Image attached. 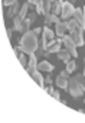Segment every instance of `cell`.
I'll list each match as a JSON object with an SVG mask.
<instances>
[{
  "label": "cell",
  "mask_w": 85,
  "mask_h": 123,
  "mask_svg": "<svg viewBox=\"0 0 85 123\" xmlns=\"http://www.w3.org/2000/svg\"><path fill=\"white\" fill-rule=\"evenodd\" d=\"M28 10H29V2H25L23 3V6L20 7V12L17 13V16L22 19V20H25V18H26V13H28Z\"/></svg>",
  "instance_id": "obj_17"
},
{
  "label": "cell",
  "mask_w": 85,
  "mask_h": 123,
  "mask_svg": "<svg viewBox=\"0 0 85 123\" xmlns=\"http://www.w3.org/2000/svg\"><path fill=\"white\" fill-rule=\"evenodd\" d=\"M19 12H20V7H19V5H17V3H15V5L10 7V10L6 13V16H7V18H13V16H15L16 13H19Z\"/></svg>",
  "instance_id": "obj_20"
},
{
  "label": "cell",
  "mask_w": 85,
  "mask_h": 123,
  "mask_svg": "<svg viewBox=\"0 0 85 123\" xmlns=\"http://www.w3.org/2000/svg\"><path fill=\"white\" fill-rule=\"evenodd\" d=\"M38 45H39V41H38V36H36L35 31H28V32H25V33L22 35L19 48H20L25 54L30 55V54H35V52H36Z\"/></svg>",
  "instance_id": "obj_1"
},
{
  "label": "cell",
  "mask_w": 85,
  "mask_h": 123,
  "mask_svg": "<svg viewBox=\"0 0 85 123\" xmlns=\"http://www.w3.org/2000/svg\"><path fill=\"white\" fill-rule=\"evenodd\" d=\"M52 97H53L55 100H58V101H59V100H61V96H59V91H56V90H55V91L52 93Z\"/></svg>",
  "instance_id": "obj_29"
},
{
  "label": "cell",
  "mask_w": 85,
  "mask_h": 123,
  "mask_svg": "<svg viewBox=\"0 0 85 123\" xmlns=\"http://www.w3.org/2000/svg\"><path fill=\"white\" fill-rule=\"evenodd\" d=\"M62 3H63V0H56V2L52 5V13L53 15L62 13Z\"/></svg>",
  "instance_id": "obj_15"
},
{
  "label": "cell",
  "mask_w": 85,
  "mask_h": 123,
  "mask_svg": "<svg viewBox=\"0 0 85 123\" xmlns=\"http://www.w3.org/2000/svg\"><path fill=\"white\" fill-rule=\"evenodd\" d=\"M78 26H79V23H78L76 19H69V20H66V28H68V31H69L71 33H72Z\"/></svg>",
  "instance_id": "obj_16"
},
{
  "label": "cell",
  "mask_w": 85,
  "mask_h": 123,
  "mask_svg": "<svg viewBox=\"0 0 85 123\" xmlns=\"http://www.w3.org/2000/svg\"><path fill=\"white\" fill-rule=\"evenodd\" d=\"M30 75H32V78H33V80H35V81L38 83V86H39V87L45 88V80H43V77L40 75L39 70H36V71H35V73H32Z\"/></svg>",
  "instance_id": "obj_11"
},
{
  "label": "cell",
  "mask_w": 85,
  "mask_h": 123,
  "mask_svg": "<svg viewBox=\"0 0 85 123\" xmlns=\"http://www.w3.org/2000/svg\"><path fill=\"white\" fill-rule=\"evenodd\" d=\"M38 70L39 71H46V73H52L53 71V65L49 64L48 61H42V62L38 65Z\"/></svg>",
  "instance_id": "obj_12"
},
{
  "label": "cell",
  "mask_w": 85,
  "mask_h": 123,
  "mask_svg": "<svg viewBox=\"0 0 85 123\" xmlns=\"http://www.w3.org/2000/svg\"><path fill=\"white\" fill-rule=\"evenodd\" d=\"M15 3H17V0H3V6H13Z\"/></svg>",
  "instance_id": "obj_27"
},
{
  "label": "cell",
  "mask_w": 85,
  "mask_h": 123,
  "mask_svg": "<svg viewBox=\"0 0 85 123\" xmlns=\"http://www.w3.org/2000/svg\"><path fill=\"white\" fill-rule=\"evenodd\" d=\"M84 104H85V101H84Z\"/></svg>",
  "instance_id": "obj_37"
},
{
  "label": "cell",
  "mask_w": 85,
  "mask_h": 123,
  "mask_svg": "<svg viewBox=\"0 0 85 123\" xmlns=\"http://www.w3.org/2000/svg\"><path fill=\"white\" fill-rule=\"evenodd\" d=\"M19 61H20V64H22V67H28V61H26V56H25V52L23 54H20L19 55Z\"/></svg>",
  "instance_id": "obj_26"
},
{
  "label": "cell",
  "mask_w": 85,
  "mask_h": 123,
  "mask_svg": "<svg viewBox=\"0 0 85 123\" xmlns=\"http://www.w3.org/2000/svg\"><path fill=\"white\" fill-rule=\"evenodd\" d=\"M65 2H69V3H72V5H74V3L76 2V0H65Z\"/></svg>",
  "instance_id": "obj_35"
},
{
  "label": "cell",
  "mask_w": 85,
  "mask_h": 123,
  "mask_svg": "<svg viewBox=\"0 0 85 123\" xmlns=\"http://www.w3.org/2000/svg\"><path fill=\"white\" fill-rule=\"evenodd\" d=\"M68 90L72 97H81L85 91V77H82V74H78L74 78H69Z\"/></svg>",
  "instance_id": "obj_2"
},
{
  "label": "cell",
  "mask_w": 85,
  "mask_h": 123,
  "mask_svg": "<svg viewBox=\"0 0 85 123\" xmlns=\"http://www.w3.org/2000/svg\"><path fill=\"white\" fill-rule=\"evenodd\" d=\"M13 52H15V55L19 58V55H20V54H19V48H17V46H15V48H13Z\"/></svg>",
  "instance_id": "obj_31"
},
{
  "label": "cell",
  "mask_w": 85,
  "mask_h": 123,
  "mask_svg": "<svg viewBox=\"0 0 85 123\" xmlns=\"http://www.w3.org/2000/svg\"><path fill=\"white\" fill-rule=\"evenodd\" d=\"M42 29H43V32H42V33H43L42 38L45 39V45H46L49 41H53V39H55V35H53V32H52L48 26H45V28H42Z\"/></svg>",
  "instance_id": "obj_9"
},
{
  "label": "cell",
  "mask_w": 85,
  "mask_h": 123,
  "mask_svg": "<svg viewBox=\"0 0 85 123\" xmlns=\"http://www.w3.org/2000/svg\"><path fill=\"white\" fill-rule=\"evenodd\" d=\"M82 32H84V29L81 28V26H78L72 33H71V36H72V39H74V42L76 43V46H84V38H82Z\"/></svg>",
  "instance_id": "obj_6"
},
{
  "label": "cell",
  "mask_w": 85,
  "mask_h": 123,
  "mask_svg": "<svg viewBox=\"0 0 85 123\" xmlns=\"http://www.w3.org/2000/svg\"><path fill=\"white\" fill-rule=\"evenodd\" d=\"M35 6H36V13H39V15H43L45 13V6H43L42 0H38Z\"/></svg>",
  "instance_id": "obj_23"
},
{
  "label": "cell",
  "mask_w": 85,
  "mask_h": 123,
  "mask_svg": "<svg viewBox=\"0 0 85 123\" xmlns=\"http://www.w3.org/2000/svg\"><path fill=\"white\" fill-rule=\"evenodd\" d=\"M45 91H46L48 94H51V96H52V93H53L55 90H53V87H52L51 84H48V87H45Z\"/></svg>",
  "instance_id": "obj_28"
},
{
  "label": "cell",
  "mask_w": 85,
  "mask_h": 123,
  "mask_svg": "<svg viewBox=\"0 0 85 123\" xmlns=\"http://www.w3.org/2000/svg\"><path fill=\"white\" fill-rule=\"evenodd\" d=\"M61 45H62V43H58V42H56V43H53L52 46H49V48H48L46 51H48L49 54H55V52L58 54V52L61 51Z\"/></svg>",
  "instance_id": "obj_22"
},
{
  "label": "cell",
  "mask_w": 85,
  "mask_h": 123,
  "mask_svg": "<svg viewBox=\"0 0 85 123\" xmlns=\"http://www.w3.org/2000/svg\"><path fill=\"white\" fill-rule=\"evenodd\" d=\"M59 22H61V20H59L58 15H53V13H45V23H46V26L51 25V23H59Z\"/></svg>",
  "instance_id": "obj_10"
},
{
  "label": "cell",
  "mask_w": 85,
  "mask_h": 123,
  "mask_svg": "<svg viewBox=\"0 0 85 123\" xmlns=\"http://www.w3.org/2000/svg\"><path fill=\"white\" fill-rule=\"evenodd\" d=\"M45 49H46V45H45V39L42 38V39L39 41V45H38V49H36V56L45 55Z\"/></svg>",
  "instance_id": "obj_18"
},
{
  "label": "cell",
  "mask_w": 85,
  "mask_h": 123,
  "mask_svg": "<svg viewBox=\"0 0 85 123\" xmlns=\"http://www.w3.org/2000/svg\"><path fill=\"white\" fill-rule=\"evenodd\" d=\"M74 13H75L74 5L69 3V2H63V3H62V13H61V18H62L63 20H66V19H69L71 16H74Z\"/></svg>",
  "instance_id": "obj_5"
},
{
  "label": "cell",
  "mask_w": 85,
  "mask_h": 123,
  "mask_svg": "<svg viewBox=\"0 0 85 123\" xmlns=\"http://www.w3.org/2000/svg\"><path fill=\"white\" fill-rule=\"evenodd\" d=\"M58 58H61L63 62L66 64L68 61H71V52H69L66 48H65V49H61V51L58 52Z\"/></svg>",
  "instance_id": "obj_13"
},
{
  "label": "cell",
  "mask_w": 85,
  "mask_h": 123,
  "mask_svg": "<svg viewBox=\"0 0 85 123\" xmlns=\"http://www.w3.org/2000/svg\"><path fill=\"white\" fill-rule=\"evenodd\" d=\"M42 2H43V6H45V13H49L52 10V5L56 0H42Z\"/></svg>",
  "instance_id": "obj_21"
},
{
  "label": "cell",
  "mask_w": 85,
  "mask_h": 123,
  "mask_svg": "<svg viewBox=\"0 0 85 123\" xmlns=\"http://www.w3.org/2000/svg\"><path fill=\"white\" fill-rule=\"evenodd\" d=\"M45 81H46V83H48V84H52V78H51V77H49V75H48V78H46V80H45Z\"/></svg>",
  "instance_id": "obj_33"
},
{
  "label": "cell",
  "mask_w": 85,
  "mask_h": 123,
  "mask_svg": "<svg viewBox=\"0 0 85 123\" xmlns=\"http://www.w3.org/2000/svg\"><path fill=\"white\" fill-rule=\"evenodd\" d=\"M12 33H13V31H12L10 28H7V38H9V41L12 39Z\"/></svg>",
  "instance_id": "obj_30"
},
{
  "label": "cell",
  "mask_w": 85,
  "mask_h": 123,
  "mask_svg": "<svg viewBox=\"0 0 85 123\" xmlns=\"http://www.w3.org/2000/svg\"><path fill=\"white\" fill-rule=\"evenodd\" d=\"M76 68V64H75V61H68V62H66V71L71 74L74 70Z\"/></svg>",
  "instance_id": "obj_25"
},
{
  "label": "cell",
  "mask_w": 85,
  "mask_h": 123,
  "mask_svg": "<svg viewBox=\"0 0 85 123\" xmlns=\"http://www.w3.org/2000/svg\"><path fill=\"white\" fill-rule=\"evenodd\" d=\"M13 23H15V29L23 33V20H22L19 16H16V18L13 19Z\"/></svg>",
  "instance_id": "obj_19"
},
{
  "label": "cell",
  "mask_w": 85,
  "mask_h": 123,
  "mask_svg": "<svg viewBox=\"0 0 85 123\" xmlns=\"http://www.w3.org/2000/svg\"><path fill=\"white\" fill-rule=\"evenodd\" d=\"M66 31H68V28H66V22H59V23H56V35H59V38L63 36Z\"/></svg>",
  "instance_id": "obj_14"
},
{
  "label": "cell",
  "mask_w": 85,
  "mask_h": 123,
  "mask_svg": "<svg viewBox=\"0 0 85 123\" xmlns=\"http://www.w3.org/2000/svg\"><path fill=\"white\" fill-rule=\"evenodd\" d=\"M56 86L62 90H66L69 86V73L65 70L62 73H59V75L56 77Z\"/></svg>",
  "instance_id": "obj_4"
},
{
  "label": "cell",
  "mask_w": 85,
  "mask_h": 123,
  "mask_svg": "<svg viewBox=\"0 0 85 123\" xmlns=\"http://www.w3.org/2000/svg\"><path fill=\"white\" fill-rule=\"evenodd\" d=\"M62 39H63V46L71 52V55H72V56H76V55H78L76 43L74 42L72 36H71V35H63V36H62Z\"/></svg>",
  "instance_id": "obj_3"
},
{
  "label": "cell",
  "mask_w": 85,
  "mask_h": 123,
  "mask_svg": "<svg viewBox=\"0 0 85 123\" xmlns=\"http://www.w3.org/2000/svg\"><path fill=\"white\" fill-rule=\"evenodd\" d=\"M42 32H43V29H40V28H36V29H35V33H36V35H39V33H42Z\"/></svg>",
  "instance_id": "obj_32"
},
{
  "label": "cell",
  "mask_w": 85,
  "mask_h": 123,
  "mask_svg": "<svg viewBox=\"0 0 85 123\" xmlns=\"http://www.w3.org/2000/svg\"><path fill=\"white\" fill-rule=\"evenodd\" d=\"M74 18L78 20V23H79V26L85 31V7H78V9H75V13H74Z\"/></svg>",
  "instance_id": "obj_7"
},
{
  "label": "cell",
  "mask_w": 85,
  "mask_h": 123,
  "mask_svg": "<svg viewBox=\"0 0 85 123\" xmlns=\"http://www.w3.org/2000/svg\"><path fill=\"white\" fill-rule=\"evenodd\" d=\"M30 23H32V19H30L29 16H28V18H25V20H23V33L29 31V26H30Z\"/></svg>",
  "instance_id": "obj_24"
},
{
  "label": "cell",
  "mask_w": 85,
  "mask_h": 123,
  "mask_svg": "<svg viewBox=\"0 0 85 123\" xmlns=\"http://www.w3.org/2000/svg\"><path fill=\"white\" fill-rule=\"evenodd\" d=\"M36 61H38V56H36L35 54H30V55H29V64H28V68H26L28 74H32V73H35V71L38 70Z\"/></svg>",
  "instance_id": "obj_8"
},
{
  "label": "cell",
  "mask_w": 85,
  "mask_h": 123,
  "mask_svg": "<svg viewBox=\"0 0 85 123\" xmlns=\"http://www.w3.org/2000/svg\"><path fill=\"white\" fill-rule=\"evenodd\" d=\"M84 77H85V68H84Z\"/></svg>",
  "instance_id": "obj_36"
},
{
  "label": "cell",
  "mask_w": 85,
  "mask_h": 123,
  "mask_svg": "<svg viewBox=\"0 0 85 123\" xmlns=\"http://www.w3.org/2000/svg\"><path fill=\"white\" fill-rule=\"evenodd\" d=\"M28 2H29V3H32V5H36L38 0H28Z\"/></svg>",
  "instance_id": "obj_34"
}]
</instances>
